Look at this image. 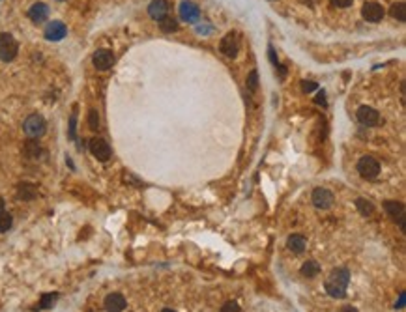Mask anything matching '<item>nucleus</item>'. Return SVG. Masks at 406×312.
I'll use <instances>...</instances> for the list:
<instances>
[{"mask_svg":"<svg viewBox=\"0 0 406 312\" xmlns=\"http://www.w3.org/2000/svg\"><path fill=\"white\" fill-rule=\"evenodd\" d=\"M384 209L393 219H399L401 228L405 230V208H403V204L395 202V200H387V202H384Z\"/></svg>","mask_w":406,"mask_h":312,"instance_id":"9b49d317","label":"nucleus"},{"mask_svg":"<svg viewBox=\"0 0 406 312\" xmlns=\"http://www.w3.org/2000/svg\"><path fill=\"white\" fill-rule=\"evenodd\" d=\"M66 34H68V28H66V24L60 21L49 22L47 28H45V38L51 40V42H60L62 38H66Z\"/></svg>","mask_w":406,"mask_h":312,"instance_id":"6e6552de","label":"nucleus"},{"mask_svg":"<svg viewBox=\"0 0 406 312\" xmlns=\"http://www.w3.org/2000/svg\"><path fill=\"white\" fill-rule=\"evenodd\" d=\"M316 103H326V99H324V92H320V94H318V97H316Z\"/></svg>","mask_w":406,"mask_h":312,"instance_id":"473e14b6","label":"nucleus"},{"mask_svg":"<svg viewBox=\"0 0 406 312\" xmlns=\"http://www.w3.org/2000/svg\"><path fill=\"white\" fill-rule=\"evenodd\" d=\"M56 299H58L56 293H45L42 297V301H40V309H51Z\"/></svg>","mask_w":406,"mask_h":312,"instance_id":"5701e85b","label":"nucleus"},{"mask_svg":"<svg viewBox=\"0 0 406 312\" xmlns=\"http://www.w3.org/2000/svg\"><path fill=\"white\" fill-rule=\"evenodd\" d=\"M90 152L99 161H107L111 157V148H109V144L105 142L103 138H92L90 140Z\"/></svg>","mask_w":406,"mask_h":312,"instance_id":"0eeeda50","label":"nucleus"},{"mask_svg":"<svg viewBox=\"0 0 406 312\" xmlns=\"http://www.w3.org/2000/svg\"><path fill=\"white\" fill-rule=\"evenodd\" d=\"M113 64H115V56H113V52L111 51H105V49H101V51H96L94 66L97 67V69L105 71V69H109Z\"/></svg>","mask_w":406,"mask_h":312,"instance_id":"9d476101","label":"nucleus"},{"mask_svg":"<svg viewBox=\"0 0 406 312\" xmlns=\"http://www.w3.org/2000/svg\"><path fill=\"white\" fill-rule=\"evenodd\" d=\"M314 88H316V84L311 83V81H305V83H303V90H305V92H311V90H314Z\"/></svg>","mask_w":406,"mask_h":312,"instance_id":"7c9ffc66","label":"nucleus"},{"mask_svg":"<svg viewBox=\"0 0 406 312\" xmlns=\"http://www.w3.org/2000/svg\"><path fill=\"white\" fill-rule=\"evenodd\" d=\"M19 51V45L13 40V36L10 34H2L0 36V60L4 62H11Z\"/></svg>","mask_w":406,"mask_h":312,"instance_id":"f03ea898","label":"nucleus"},{"mask_svg":"<svg viewBox=\"0 0 406 312\" xmlns=\"http://www.w3.org/2000/svg\"><path fill=\"white\" fill-rule=\"evenodd\" d=\"M356 208L359 209V213L365 215V217H369V215L375 211L373 202H369V200H365V198H358V200H356Z\"/></svg>","mask_w":406,"mask_h":312,"instance_id":"6ab92c4d","label":"nucleus"},{"mask_svg":"<svg viewBox=\"0 0 406 312\" xmlns=\"http://www.w3.org/2000/svg\"><path fill=\"white\" fill-rule=\"evenodd\" d=\"M17 197L23 198V200H30V198L36 197V189H34V185H30V183H23V185H19Z\"/></svg>","mask_w":406,"mask_h":312,"instance_id":"aec40b11","label":"nucleus"},{"mask_svg":"<svg viewBox=\"0 0 406 312\" xmlns=\"http://www.w3.org/2000/svg\"><path fill=\"white\" fill-rule=\"evenodd\" d=\"M45 127H47V124H45L43 116H40V114L28 116V118L24 120V124H23V129H24V133L30 136V138L42 136L43 133H45Z\"/></svg>","mask_w":406,"mask_h":312,"instance_id":"20e7f679","label":"nucleus"},{"mask_svg":"<svg viewBox=\"0 0 406 312\" xmlns=\"http://www.w3.org/2000/svg\"><path fill=\"white\" fill-rule=\"evenodd\" d=\"M97 124H99L97 112H96V111H90V125H92V129H97Z\"/></svg>","mask_w":406,"mask_h":312,"instance_id":"c85d7f7f","label":"nucleus"},{"mask_svg":"<svg viewBox=\"0 0 406 312\" xmlns=\"http://www.w3.org/2000/svg\"><path fill=\"white\" fill-rule=\"evenodd\" d=\"M11 223H13V219H11L10 213H6V211H0V234L8 232V230L11 228Z\"/></svg>","mask_w":406,"mask_h":312,"instance_id":"412c9836","label":"nucleus"},{"mask_svg":"<svg viewBox=\"0 0 406 312\" xmlns=\"http://www.w3.org/2000/svg\"><path fill=\"white\" fill-rule=\"evenodd\" d=\"M75 120H77V116L73 114L70 120V138H75Z\"/></svg>","mask_w":406,"mask_h":312,"instance_id":"c756f323","label":"nucleus"},{"mask_svg":"<svg viewBox=\"0 0 406 312\" xmlns=\"http://www.w3.org/2000/svg\"><path fill=\"white\" fill-rule=\"evenodd\" d=\"M24 152H26L30 157H36L38 154H40V146L36 144V142H26V146H24Z\"/></svg>","mask_w":406,"mask_h":312,"instance_id":"b1692460","label":"nucleus"},{"mask_svg":"<svg viewBox=\"0 0 406 312\" xmlns=\"http://www.w3.org/2000/svg\"><path fill=\"white\" fill-rule=\"evenodd\" d=\"M239 49V42L236 38V34H227L221 42V52L227 54V56H236Z\"/></svg>","mask_w":406,"mask_h":312,"instance_id":"f8f14e48","label":"nucleus"},{"mask_svg":"<svg viewBox=\"0 0 406 312\" xmlns=\"http://www.w3.org/2000/svg\"><path fill=\"white\" fill-rule=\"evenodd\" d=\"M178 28L176 21H172V19H165V21L161 22V30L163 32H174Z\"/></svg>","mask_w":406,"mask_h":312,"instance_id":"393cba45","label":"nucleus"},{"mask_svg":"<svg viewBox=\"0 0 406 312\" xmlns=\"http://www.w3.org/2000/svg\"><path fill=\"white\" fill-rule=\"evenodd\" d=\"M161 312H174V311H172V309H163Z\"/></svg>","mask_w":406,"mask_h":312,"instance_id":"f704fd0d","label":"nucleus"},{"mask_svg":"<svg viewBox=\"0 0 406 312\" xmlns=\"http://www.w3.org/2000/svg\"><path fill=\"white\" fill-rule=\"evenodd\" d=\"M391 15L395 17L397 21H406V8H405V4L403 2H399V4H395L393 8H391Z\"/></svg>","mask_w":406,"mask_h":312,"instance_id":"4be33fe9","label":"nucleus"},{"mask_svg":"<svg viewBox=\"0 0 406 312\" xmlns=\"http://www.w3.org/2000/svg\"><path fill=\"white\" fill-rule=\"evenodd\" d=\"M2 208H4V200H2V197H0V211H2Z\"/></svg>","mask_w":406,"mask_h":312,"instance_id":"72a5a7b5","label":"nucleus"},{"mask_svg":"<svg viewBox=\"0 0 406 312\" xmlns=\"http://www.w3.org/2000/svg\"><path fill=\"white\" fill-rule=\"evenodd\" d=\"M148 11H150V15H152L154 19L161 21V19H165V15L168 13V2L167 0H154V2L150 4Z\"/></svg>","mask_w":406,"mask_h":312,"instance_id":"4468645a","label":"nucleus"},{"mask_svg":"<svg viewBox=\"0 0 406 312\" xmlns=\"http://www.w3.org/2000/svg\"><path fill=\"white\" fill-rule=\"evenodd\" d=\"M358 172L361 174V178L365 179H375L380 174V163L376 161L375 157L365 156L358 161Z\"/></svg>","mask_w":406,"mask_h":312,"instance_id":"7ed1b4c3","label":"nucleus"},{"mask_svg":"<svg viewBox=\"0 0 406 312\" xmlns=\"http://www.w3.org/2000/svg\"><path fill=\"white\" fill-rule=\"evenodd\" d=\"M348 282H350V273L344 267L334 269L330 273V277L326 279L324 288L328 291V295H332L335 299H343L346 295V288H348Z\"/></svg>","mask_w":406,"mask_h":312,"instance_id":"f257e3e1","label":"nucleus"},{"mask_svg":"<svg viewBox=\"0 0 406 312\" xmlns=\"http://www.w3.org/2000/svg\"><path fill=\"white\" fill-rule=\"evenodd\" d=\"M180 17L188 22H195L200 17V10L191 2H184L182 8H180Z\"/></svg>","mask_w":406,"mask_h":312,"instance_id":"2eb2a0df","label":"nucleus"},{"mask_svg":"<svg viewBox=\"0 0 406 312\" xmlns=\"http://www.w3.org/2000/svg\"><path fill=\"white\" fill-rule=\"evenodd\" d=\"M358 120L363 125H367V127H371V125H376L380 122V114L376 112L373 107H361L358 111Z\"/></svg>","mask_w":406,"mask_h":312,"instance_id":"1a4fd4ad","label":"nucleus"},{"mask_svg":"<svg viewBox=\"0 0 406 312\" xmlns=\"http://www.w3.org/2000/svg\"><path fill=\"white\" fill-rule=\"evenodd\" d=\"M219 312H239V307H238V303L229 301V303H225V305L221 307V311Z\"/></svg>","mask_w":406,"mask_h":312,"instance_id":"a878e982","label":"nucleus"},{"mask_svg":"<svg viewBox=\"0 0 406 312\" xmlns=\"http://www.w3.org/2000/svg\"><path fill=\"white\" fill-rule=\"evenodd\" d=\"M405 299H406V295H405V293H401V299H399V305H397V309H403V307H405Z\"/></svg>","mask_w":406,"mask_h":312,"instance_id":"2f4dec72","label":"nucleus"},{"mask_svg":"<svg viewBox=\"0 0 406 312\" xmlns=\"http://www.w3.org/2000/svg\"><path fill=\"white\" fill-rule=\"evenodd\" d=\"M287 247H288L292 252L300 254V252H303V250H305V247H307V241H305V238H303V236H298V234H294V236H290V238H288V241H287Z\"/></svg>","mask_w":406,"mask_h":312,"instance_id":"f3484780","label":"nucleus"},{"mask_svg":"<svg viewBox=\"0 0 406 312\" xmlns=\"http://www.w3.org/2000/svg\"><path fill=\"white\" fill-rule=\"evenodd\" d=\"M247 84H249L251 90H257V86H259V77H257V71H251Z\"/></svg>","mask_w":406,"mask_h":312,"instance_id":"bb28decb","label":"nucleus"},{"mask_svg":"<svg viewBox=\"0 0 406 312\" xmlns=\"http://www.w3.org/2000/svg\"><path fill=\"white\" fill-rule=\"evenodd\" d=\"M302 275L303 277H307V279H314L318 273H320V264L316 260H309V262H305L302 266Z\"/></svg>","mask_w":406,"mask_h":312,"instance_id":"a211bd4d","label":"nucleus"},{"mask_svg":"<svg viewBox=\"0 0 406 312\" xmlns=\"http://www.w3.org/2000/svg\"><path fill=\"white\" fill-rule=\"evenodd\" d=\"M361 15H363L365 21L378 22L382 21V17H384V8L380 4H376V2H367L363 6V10H361Z\"/></svg>","mask_w":406,"mask_h":312,"instance_id":"423d86ee","label":"nucleus"},{"mask_svg":"<svg viewBox=\"0 0 406 312\" xmlns=\"http://www.w3.org/2000/svg\"><path fill=\"white\" fill-rule=\"evenodd\" d=\"M47 15H49V8H47L45 4H42V2L34 4V6L30 8V11H28V17H30L34 22H43L45 19H47Z\"/></svg>","mask_w":406,"mask_h":312,"instance_id":"dca6fc26","label":"nucleus"},{"mask_svg":"<svg viewBox=\"0 0 406 312\" xmlns=\"http://www.w3.org/2000/svg\"><path fill=\"white\" fill-rule=\"evenodd\" d=\"M311 200L316 208L328 209V208H332V204H334V195H332V191H328V189L316 187L314 191H312Z\"/></svg>","mask_w":406,"mask_h":312,"instance_id":"39448f33","label":"nucleus"},{"mask_svg":"<svg viewBox=\"0 0 406 312\" xmlns=\"http://www.w3.org/2000/svg\"><path fill=\"white\" fill-rule=\"evenodd\" d=\"M330 2L334 4L335 8H348V6H350L354 0H330Z\"/></svg>","mask_w":406,"mask_h":312,"instance_id":"cd10ccee","label":"nucleus"},{"mask_svg":"<svg viewBox=\"0 0 406 312\" xmlns=\"http://www.w3.org/2000/svg\"><path fill=\"white\" fill-rule=\"evenodd\" d=\"M105 309L109 312H122L125 309V299L122 293H109L105 297Z\"/></svg>","mask_w":406,"mask_h":312,"instance_id":"ddd939ff","label":"nucleus"}]
</instances>
